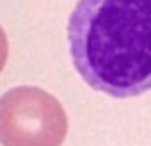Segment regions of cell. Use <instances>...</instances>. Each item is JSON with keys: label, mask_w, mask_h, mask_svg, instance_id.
<instances>
[{"label": "cell", "mask_w": 151, "mask_h": 146, "mask_svg": "<svg viewBox=\"0 0 151 146\" xmlns=\"http://www.w3.org/2000/svg\"><path fill=\"white\" fill-rule=\"evenodd\" d=\"M66 134V111L48 91L16 86L0 96L2 146H62Z\"/></svg>", "instance_id": "7a4b0ae2"}, {"label": "cell", "mask_w": 151, "mask_h": 146, "mask_svg": "<svg viewBox=\"0 0 151 146\" xmlns=\"http://www.w3.org/2000/svg\"><path fill=\"white\" fill-rule=\"evenodd\" d=\"M68 41L75 68L93 89L114 98L151 89V0H78Z\"/></svg>", "instance_id": "6da1fadb"}, {"label": "cell", "mask_w": 151, "mask_h": 146, "mask_svg": "<svg viewBox=\"0 0 151 146\" xmlns=\"http://www.w3.org/2000/svg\"><path fill=\"white\" fill-rule=\"evenodd\" d=\"M7 57H9V43H7V36H6V30L0 25V73L6 68V62H7Z\"/></svg>", "instance_id": "3957f363"}]
</instances>
